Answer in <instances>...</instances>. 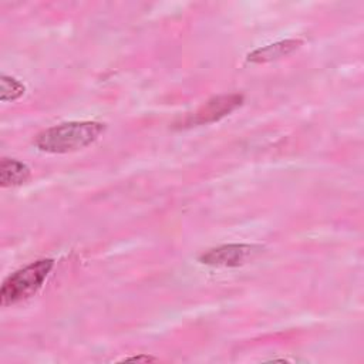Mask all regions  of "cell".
Masks as SVG:
<instances>
[{
  "instance_id": "6da1fadb",
  "label": "cell",
  "mask_w": 364,
  "mask_h": 364,
  "mask_svg": "<svg viewBox=\"0 0 364 364\" xmlns=\"http://www.w3.org/2000/svg\"><path fill=\"white\" fill-rule=\"evenodd\" d=\"M104 129L105 125L95 121L64 122L37 134L34 145L48 154L74 152L95 142Z\"/></svg>"
},
{
  "instance_id": "7a4b0ae2",
  "label": "cell",
  "mask_w": 364,
  "mask_h": 364,
  "mask_svg": "<svg viewBox=\"0 0 364 364\" xmlns=\"http://www.w3.org/2000/svg\"><path fill=\"white\" fill-rule=\"evenodd\" d=\"M53 266V259H40L10 274L3 282L0 290L1 306L16 304L36 294L37 290L43 286Z\"/></svg>"
},
{
  "instance_id": "3957f363",
  "label": "cell",
  "mask_w": 364,
  "mask_h": 364,
  "mask_svg": "<svg viewBox=\"0 0 364 364\" xmlns=\"http://www.w3.org/2000/svg\"><path fill=\"white\" fill-rule=\"evenodd\" d=\"M259 250V246L245 243L222 245L202 253L199 262L213 267H236L243 264L249 257H252V255Z\"/></svg>"
},
{
  "instance_id": "277c9868",
  "label": "cell",
  "mask_w": 364,
  "mask_h": 364,
  "mask_svg": "<svg viewBox=\"0 0 364 364\" xmlns=\"http://www.w3.org/2000/svg\"><path fill=\"white\" fill-rule=\"evenodd\" d=\"M243 102V95L240 94H225L218 95L206 101L196 112L189 115L183 124L191 125H200V124H209L213 121H218L226 115H229L232 111H235L237 107H240Z\"/></svg>"
},
{
  "instance_id": "5b68a950",
  "label": "cell",
  "mask_w": 364,
  "mask_h": 364,
  "mask_svg": "<svg viewBox=\"0 0 364 364\" xmlns=\"http://www.w3.org/2000/svg\"><path fill=\"white\" fill-rule=\"evenodd\" d=\"M300 46H301V40H294V38L277 41V43H273V44L256 48L255 51L249 53L247 54V60L250 63H256V64H263V63L274 61V60H279L282 57H286V55L291 54Z\"/></svg>"
},
{
  "instance_id": "8992f818",
  "label": "cell",
  "mask_w": 364,
  "mask_h": 364,
  "mask_svg": "<svg viewBox=\"0 0 364 364\" xmlns=\"http://www.w3.org/2000/svg\"><path fill=\"white\" fill-rule=\"evenodd\" d=\"M30 168L13 158H3L0 162V183L3 188L18 186L30 179Z\"/></svg>"
},
{
  "instance_id": "52a82bcc",
  "label": "cell",
  "mask_w": 364,
  "mask_h": 364,
  "mask_svg": "<svg viewBox=\"0 0 364 364\" xmlns=\"http://www.w3.org/2000/svg\"><path fill=\"white\" fill-rule=\"evenodd\" d=\"M26 91V87L21 81L14 77L3 74L0 78V100L3 102L14 101L20 98Z\"/></svg>"
},
{
  "instance_id": "ba28073f",
  "label": "cell",
  "mask_w": 364,
  "mask_h": 364,
  "mask_svg": "<svg viewBox=\"0 0 364 364\" xmlns=\"http://www.w3.org/2000/svg\"><path fill=\"white\" fill-rule=\"evenodd\" d=\"M122 361H142V363H149V361H156V358L152 357V355L141 354V355H135V357H125Z\"/></svg>"
}]
</instances>
